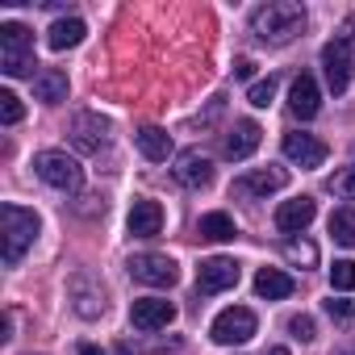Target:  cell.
I'll use <instances>...</instances> for the list:
<instances>
[{"label":"cell","mask_w":355,"mask_h":355,"mask_svg":"<svg viewBox=\"0 0 355 355\" xmlns=\"http://www.w3.org/2000/svg\"><path fill=\"white\" fill-rule=\"evenodd\" d=\"M305 30V9L293 5V0H272V5H259L251 13V34L268 46H284Z\"/></svg>","instance_id":"6da1fadb"},{"label":"cell","mask_w":355,"mask_h":355,"mask_svg":"<svg viewBox=\"0 0 355 355\" xmlns=\"http://www.w3.org/2000/svg\"><path fill=\"white\" fill-rule=\"evenodd\" d=\"M38 230H42V222H38L34 209L13 205V201H9V205H0V247H5V263H9V268L21 263V255L34 247Z\"/></svg>","instance_id":"7a4b0ae2"},{"label":"cell","mask_w":355,"mask_h":355,"mask_svg":"<svg viewBox=\"0 0 355 355\" xmlns=\"http://www.w3.org/2000/svg\"><path fill=\"white\" fill-rule=\"evenodd\" d=\"M34 67H38L34 34L21 21H5V26H0V71H5V76H34Z\"/></svg>","instance_id":"3957f363"},{"label":"cell","mask_w":355,"mask_h":355,"mask_svg":"<svg viewBox=\"0 0 355 355\" xmlns=\"http://www.w3.org/2000/svg\"><path fill=\"white\" fill-rule=\"evenodd\" d=\"M34 171L42 175L51 189H59V193H76L84 184V167L67 150H42V155H34Z\"/></svg>","instance_id":"277c9868"},{"label":"cell","mask_w":355,"mask_h":355,"mask_svg":"<svg viewBox=\"0 0 355 355\" xmlns=\"http://www.w3.org/2000/svg\"><path fill=\"white\" fill-rule=\"evenodd\" d=\"M284 184H288V171L268 163V167H255V171L239 175V180L230 184V193L243 197V201H259V197H268V193H280Z\"/></svg>","instance_id":"5b68a950"},{"label":"cell","mask_w":355,"mask_h":355,"mask_svg":"<svg viewBox=\"0 0 355 355\" xmlns=\"http://www.w3.org/2000/svg\"><path fill=\"white\" fill-rule=\"evenodd\" d=\"M209 334H214V343H222V347L247 343V338L255 334V313H251L247 305H230V309H222V313L214 318Z\"/></svg>","instance_id":"8992f818"},{"label":"cell","mask_w":355,"mask_h":355,"mask_svg":"<svg viewBox=\"0 0 355 355\" xmlns=\"http://www.w3.org/2000/svg\"><path fill=\"white\" fill-rule=\"evenodd\" d=\"M322 71H326V84H330V92H334V96L351 88L355 59H351V46H347L343 38H334V42H326V46H322Z\"/></svg>","instance_id":"52a82bcc"},{"label":"cell","mask_w":355,"mask_h":355,"mask_svg":"<svg viewBox=\"0 0 355 355\" xmlns=\"http://www.w3.org/2000/svg\"><path fill=\"white\" fill-rule=\"evenodd\" d=\"M130 276L142 280V284H155V288H171L175 280H180V268H175L171 255H134L130 259Z\"/></svg>","instance_id":"ba28073f"},{"label":"cell","mask_w":355,"mask_h":355,"mask_svg":"<svg viewBox=\"0 0 355 355\" xmlns=\"http://www.w3.org/2000/svg\"><path fill=\"white\" fill-rule=\"evenodd\" d=\"M239 263L234 259H226V255H214V259H205L201 268H197V293L201 297H214V293H226V288H234L239 284Z\"/></svg>","instance_id":"9c48e42d"},{"label":"cell","mask_w":355,"mask_h":355,"mask_svg":"<svg viewBox=\"0 0 355 355\" xmlns=\"http://www.w3.org/2000/svg\"><path fill=\"white\" fill-rule=\"evenodd\" d=\"M71 142H76V150L96 155V150L109 142V121H105L101 113H76V117H71Z\"/></svg>","instance_id":"30bf717a"},{"label":"cell","mask_w":355,"mask_h":355,"mask_svg":"<svg viewBox=\"0 0 355 355\" xmlns=\"http://www.w3.org/2000/svg\"><path fill=\"white\" fill-rule=\"evenodd\" d=\"M171 175H175L184 189H205V184L214 180V163H209V155H201V150L193 146V150H180V155H175Z\"/></svg>","instance_id":"8fae6325"},{"label":"cell","mask_w":355,"mask_h":355,"mask_svg":"<svg viewBox=\"0 0 355 355\" xmlns=\"http://www.w3.org/2000/svg\"><path fill=\"white\" fill-rule=\"evenodd\" d=\"M130 322H134L138 330H163V326L175 322V305L163 301V297H138V301L130 305Z\"/></svg>","instance_id":"7c38bea8"},{"label":"cell","mask_w":355,"mask_h":355,"mask_svg":"<svg viewBox=\"0 0 355 355\" xmlns=\"http://www.w3.org/2000/svg\"><path fill=\"white\" fill-rule=\"evenodd\" d=\"M280 150H284V159H293L297 167H322L326 163V142L322 138H313V134H284V142H280Z\"/></svg>","instance_id":"4fadbf2b"},{"label":"cell","mask_w":355,"mask_h":355,"mask_svg":"<svg viewBox=\"0 0 355 355\" xmlns=\"http://www.w3.org/2000/svg\"><path fill=\"white\" fill-rule=\"evenodd\" d=\"M318 109H322L318 80H313V76H297V80H293V88H288V113H293V117H301V121H309Z\"/></svg>","instance_id":"5bb4252c"},{"label":"cell","mask_w":355,"mask_h":355,"mask_svg":"<svg viewBox=\"0 0 355 355\" xmlns=\"http://www.w3.org/2000/svg\"><path fill=\"white\" fill-rule=\"evenodd\" d=\"M313 214H318L313 197H293V201H284V205L276 209V230H284V234H301V230L313 222Z\"/></svg>","instance_id":"9a60e30c"},{"label":"cell","mask_w":355,"mask_h":355,"mask_svg":"<svg viewBox=\"0 0 355 355\" xmlns=\"http://www.w3.org/2000/svg\"><path fill=\"white\" fill-rule=\"evenodd\" d=\"M163 230V205L159 201H134V209H130V234L134 239H155Z\"/></svg>","instance_id":"2e32d148"},{"label":"cell","mask_w":355,"mask_h":355,"mask_svg":"<svg viewBox=\"0 0 355 355\" xmlns=\"http://www.w3.org/2000/svg\"><path fill=\"white\" fill-rule=\"evenodd\" d=\"M84 34H88V26H84L80 17H59V21L46 30V46H51V51H71V46L84 42Z\"/></svg>","instance_id":"e0dca14e"},{"label":"cell","mask_w":355,"mask_h":355,"mask_svg":"<svg viewBox=\"0 0 355 355\" xmlns=\"http://www.w3.org/2000/svg\"><path fill=\"white\" fill-rule=\"evenodd\" d=\"M259 138H263L259 121H239V125H234V134L226 138V159H247V155H255Z\"/></svg>","instance_id":"ac0fdd59"},{"label":"cell","mask_w":355,"mask_h":355,"mask_svg":"<svg viewBox=\"0 0 355 355\" xmlns=\"http://www.w3.org/2000/svg\"><path fill=\"white\" fill-rule=\"evenodd\" d=\"M293 288H297V284H293V276H288V272H280V268H259V272H255V293H259V297H268V301H284Z\"/></svg>","instance_id":"d6986e66"},{"label":"cell","mask_w":355,"mask_h":355,"mask_svg":"<svg viewBox=\"0 0 355 355\" xmlns=\"http://www.w3.org/2000/svg\"><path fill=\"white\" fill-rule=\"evenodd\" d=\"M34 92H38V101H46V105H63V101H67V71H59V67L38 71Z\"/></svg>","instance_id":"ffe728a7"},{"label":"cell","mask_w":355,"mask_h":355,"mask_svg":"<svg viewBox=\"0 0 355 355\" xmlns=\"http://www.w3.org/2000/svg\"><path fill=\"white\" fill-rule=\"evenodd\" d=\"M134 138H138V150H142L150 163H163V159L171 155V134L159 130V125H146V130H138Z\"/></svg>","instance_id":"44dd1931"},{"label":"cell","mask_w":355,"mask_h":355,"mask_svg":"<svg viewBox=\"0 0 355 355\" xmlns=\"http://www.w3.org/2000/svg\"><path fill=\"white\" fill-rule=\"evenodd\" d=\"M197 230H201V239H209V243H234V234H239V226H234L230 214H205Z\"/></svg>","instance_id":"7402d4cb"},{"label":"cell","mask_w":355,"mask_h":355,"mask_svg":"<svg viewBox=\"0 0 355 355\" xmlns=\"http://www.w3.org/2000/svg\"><path fill=\"white\" fill-rule=\"evenodd\" d=\"M88 284H84V276H76L71 280V297H76V313L80 318H101L105 313V293H84Z\"/></svg>","instance_id":"603a6c76"},{"label":"cell","mask_w":355,"mask_h":355,"mask_svg":"<svg viewBox=\"0 0 355 355\" xmlns=\"http://www.w3.org/2000/svg\"><path fill=\"white\" fill-rule=\"evenodd\" d=\"M330 234H334V243L355 247V205H338L330 214Z\"/></svg>","instance_id":"cb8c5ba5"},{"label":"cell","mask_w":355,"mask_h":355,"mask_svg":"<svg viewBox=\"0 0 355 355\" xmlns=\"http://www.w3.org/2000/svg\"><path fill=\"white\" fill-rule=\"evenodd\" d=\"M284 259L297 263V268H313V263H318V247H313V243H297V239H288V243H284Z\"/></svg>","instance_id":"d4e9b609"},{"label":"cell","mask_w":355,"mask_h":355,"mask_svg":"<svg viewBox=\"0 0 355 355\" xmlns=\"http://www.w3.org/2000/svg\"><path fill=\"white\" fill-rule=\"evenodd\" d=\"M330 284L338 293H355V259H334L330 263Z\"/></svg>","instance_id":"484cf974"},{"label":"cell","mask_w":355,"mask_h":355,"mask_svg":"<svg viewBox=\"0 0 355 355\" xmlns=\"http://www.w3.org/2000/svg\"><path fill=\"white\" fill-rule=\"evenodd\" d=\"M21 117H26V105H21V96L5 88V92H0V121H5V125H17Z\"/></svg>","instance_id":"4316f807"},{"label":"cell","mask_w":355,"mask_h":355,"mask_svg":"<svg viewBox=\"0 0 355 355\" xmlns=\"http://www.w3.org/2000/svg\"><path fill=\"white\" fill-rule=\"evenodd\" d=\"M330 193H338V197H347V201H355V163L330 175Z\"/></svg>","instance_id":"83f0119b"},{"label":"cell","mask_w":355,"mask_h":355,"mask_svg":"<svg viewBox=\"0 0 355 355\" xmlns=\"http://www.w3.org/2000/svg\"><path fill=\"white\" fill-rule=\"evenodd\" d=\"M272 96H276V80L268 76V80H259V84H251V92H247V101L255 105V109H268L272 105Z\"/></svg>","instance_id":"f1b7e54d"},{"label":"cell","mask_w":355,"mask_h":355,"mask_svg":"<svg viewBox=\"0 0 355 355\" xmlns=\"http://www.w3.org/2000/svg\"><path fill=\"white\" fill-rule=\"evenodd\" d=\"M288 334H293V338H301V343H313V338H318V326H313V318H309V313H297V318L288 322Z\"/></svg>","instance_id":"f546056e"},{"label":"cell","mask_w":355,"mask_h":355,"mask_svg":"<svg viewBox=\"0 0 355 355\" xmlns=\"http://www.w3.org/2000/svg\"><path fill=\"white\" fill-rule=\"evenodd\" d=\"M326 313H330L334 322H351V318H355V305L343 301V297H330V301H326Z\"/></svg>","instance_id":"4dcf8cb0"},{"label":"cell","mask_w":355,"mask_h":355,"mask_svg":"<svg viewBox=\"0 0 355 355\" xmlns=\"http://www.w3.org/2000/svg\"><path fill=\"white\" fill-rule=\"evenodd\" d=\"M234 76H239V80H251V76H255V59H239V63H234Z\"/></svg>","instance_id":"1f68e13d"},{"label":"cell","mask_w":355,"mask_h":355,"mask_svg":"<svg viewBox=\"0 0 355 355\" xmlns=\"http://www.w3.org/2000/svg\"><path fill=\"white\" fill-rule=\"evenodd\" d=\"M338 38H343V42H347V46H351V42H355V13H351V17H347V21H343V26H338Z\"/></svg>","instance_id":"d6a6232c"},{"label":"cell","mask_w":355,"mask_h":355,"mask_svg":"<svg viewBox=\"0 0 355 355\" xmlns=\"http://www.w3.org/2000/svg\"><path fill=\"white\" fill-rule=\"evenodd\" d=\"M80 355H105V351H96V347H88V343H84V347H80Z\"/></svg>","instance_id":"836d02e7"},{"label":"cell","mask_w":355,"mask_h":355,"mask_svg":"<svg viewBox=\"0 0 355 355\" xmlns=\"http://www.w3.org/2000/svg\"><path fill=\"white\" fill-rule=\"evenodd\" d=\"M268 355H288V347H272V351H268Z\"/></svg>","instance_id":"e575fe53"}]
</instances>
